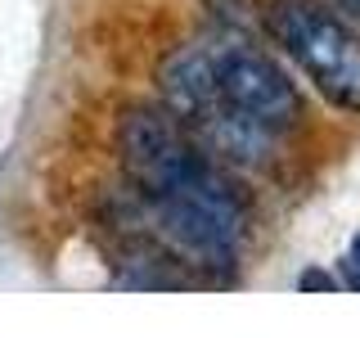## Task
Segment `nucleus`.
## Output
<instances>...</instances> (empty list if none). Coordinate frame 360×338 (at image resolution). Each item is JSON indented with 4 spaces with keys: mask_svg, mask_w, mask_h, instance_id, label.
I'll return each instance as SVG.
<instances>
[{
    "mask_svg": "<svg viewBox=\"0 0 360 338\" xmlns=\"http://www.w3.org/2000/svg\"><path fill=\"white\" fill-rule=\"evenodd\" d=\"M117 144L153 239L176 257L185 253L189 266H234L248 239V203L225 180L217 158L202 154L162 108H131Z\"/></svg>",
    "mask_w": 360,
    "mask_h": 338,
    "instance_id": "f257e3e1",
    "label": "nucleus"
},
{
    "mask_svg": "<svg viewBox=\"0 0 360 338\" xmlns=\"http://www.w3.org/2000/svg\"><path fill=\"white\" fill-rule=\"evenodd\" d=\"M167 113L207 158L262 167L302 122V95L270 54L239 41L189 45L162 68Z\"/></svg>",
    "mask_w": 360,
    "mask_h": 338,
    "instance_id": "f03ea898",
    "label": "nucleus"
},
{
    "mask_svg": "<svg viewBox=\"0 0 360 338\" xmlns=\"http://www.w3.org/2000/svg\"><path fill=\"white\" fill-rule=\"evenodd\" d=\"M262 23L333 108L360 118V32L315 0H266Z\"/></svg>",
    "mask_w": 360,
    "mask_h": 338,
    "instance_id": "7ed1b4c3",
    "label": "nucleus"
},
{
    "mask_svg": "<svg viewBox=\"0 0 360 338\" xmlns=\"http://www.w3.org/2000/svg\"><path fill=\"white\" fill-rule=\"evenodd\" d=\"M297 284H302V289H338V280H333V275H324V270H307Z\"/></svg>",
    "mask_w": 360,
    "mask_h": 338,
    "instance_id": "20e7f679",
    "label": "nucleus"
},
{
    "mask_svg": "<svg viewBox=\"0 0 360 338\" xmlns=\"http://www.w3.org/2000/svg\"><path fill=\"white\" fill-rule=\"evenodd\" d=\"M352 266H356V275H352V289H360V234L352 239Z\"/></svg>",
    "mask_w": 360,
    "mask_h": 338,
    "instance_id": "39448f33",
    "label": "nucleus"
},
{
    "mask_svg": "<svg viewBox=\"0 0 360 338\" xmlns=\"http://www.w3.org/2000/svg\"><path fill=\"white\" fill-rule=\"evenodd\" d=\"M338 9H342V14H352V18H360V0H333Z\"/></svg>",
    "mask_w": 360,
    "mask_h": 338,
    "instance_id": "423d86ee",
    "label": "nucleus"
}]
</instances>
